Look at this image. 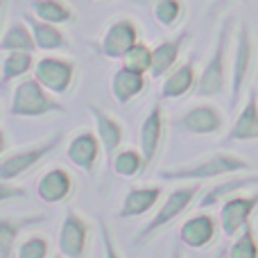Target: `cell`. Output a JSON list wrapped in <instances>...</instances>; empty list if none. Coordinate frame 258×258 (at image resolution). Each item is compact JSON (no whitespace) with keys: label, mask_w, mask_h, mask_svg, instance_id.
I'll list each match as a JSON object with an SVG mask.
<instances>
[{"label":"cell","mask_w":258,"mask_h":258,"mask_svg":"<svg viewBox=\"0 0 258 258\" xmlns=\"http://www.w3.org/2000/svg\"><path fill=\"white\" fill-rule=\"evenodd\" d=\"M0 50L3 52H34V50H39L30 23L16 21L7 25V30L3 32V39H0Z\"/></svg>","instance_id":"cb8c5ba5"},{"label":"cell","mask_w":258,"mask_h":258,"mask_svg":"<svg viewBox=\"0 0 258 258\" xmlns=\"http://www.w3.org/2000/svg\"><path fill=\"white\" fill-rule=\"evenodd\" d=\"M138 143H141V152L145 159V170L159 159L161 147L165 143V118L161 104H152L150 111L145 113L141 122V132H138Z\"/></svg>","instance_id":"30bf717a"},{"label":"cell","mask_w":258,"mask_h":258,"mask_svg":"<svg viewBox=\"0 0 258 258\" xmlns=\"http://www.w3.org/2000/svg\"><path fill=\"white\" fill-rule=\"evenodd\" d=\"M30 3L34 9V16L45 23H52V25H63L75 18L73 9L63 0H30Z\"/></svg>","instance_id":"4316f807"},{"label":"cell","mask_w":258,"mask_h":258,"mask_svg":"<svg viewBox=\"0 0 258 258\" xmlns=\"http://www.w3.org/2000/svg\"><path fill=\"white\" fill-rule=\"evenodd\" d=\"M41 220H43L41 213L16 215V218L5 215V218L0 220V258H12L14 254H16L21 231L25 227H30V224H39Z\"/></svg>","instance_id":"44dd1931"},{"label":"cell","mask_w":258,"mask_h":258,"mask_svg":"<svg viewBox=\"0 0 258 258\" xmlns=\"http://www.w3.org/2000/svg\"><path fill=\"white\" fill-rule=\"evenodd\" d=\"M145 91V73L120 66L111 77V95L118 104H127Z\"/></svg>","instance_id":"7402d4cb"},{"label":"cell","mask_w":258,"mask_h":258,"mask_svg":"<svg viewBox=\"0 0 258 258\" xmlns=\"http://www.w3.org/2000/svg\"><path fill=\"white\" fill-rule=\"evenodd\" d=\"M177 122H179V127L188 134L211 136V134H218L220 129L224 127V116L213 104H197V107L188 109Z\"/></svg>","instance_id":"4fadbf2b"},{"label":"cell","mask_w":258,"mask_h":258,"mask_svg":"<svg viewBox=\"0 0 258 258\" xmlns=\"http://www.w3.org/2000/svg\"><path fill=\"white\" fill-rule=\"evenodd\" d=\"M163 197V188L150 183V186H136L122 197V204L118 209V218L129 220V218H141V215L150 213L154 206L161 204Z\"/></svg>","instance_id":"2e32d148"},{"label":"cell","mask_w":258,"mask_h":258,"mask_svg":"<svg viewBox=\"0 0 258 258\" xmlns=\"http://www.w3.org/2000/svg\"><path fill=\"white\" fill-rule=\"evenodd\" d=\"M122 66L132 68V71H138V73H150V68H152V48L145 45L143 41H138V43L125 54Z\"/></svg>","instance_id":"1f68e13d"},{"label":"cell","mask_w":258,"mask_h":258,"mask_svg":"<svg viewBox=\"0 0 258 258\" xmlns=\"http://www.w3.org/2000/svg\"><path fill=\"white\" fill-rule=\"evenodd\" d=\"M100 233H102V254L104 258H120V251H118L116 242H113V236L109 231L107 224H100Z\"/></svg>","instance_id":"d6a6232c"},{"label":"cell","mask_w":258,"mask_h":258,"mask_svg":"<svg viewBox=\"0 0 258 258\" xmlns=\"http://www.w3.org/2000/svg\"><path fill=\"white\" fill-rule=\"evenodd\" d=\"M215 258H227V249H222V251H220V254L215 256Z\"/></svg>","instance_id":"8d00e7d4"},{"label":"cell","mask_w":258,"mask_h":258,"mask_svg":"<svg viewBox=\"0 0 258 258\" xmlns=\"http://www.w3.org/2000/svg\"><path fill=\"white\" fill-rule=\"evenodd\" d=\"M138 43V25L132 18H118L104 30L100 39V52L109 59H125V54Z\"/></svg>","instance_id":"8fae6325"},{"label":"cell","mask_w":258,"mask_h":258,"mask_svg":"<svg viewBox=\"0 0 258 258\" xmlns=\"http://www.w3.org/2000/svg\"><path fill=\"white\" fill-rule=\"evenodd\" d=\"M156 23L163 27H174L186 14L183 7V0H154V7H152Z\"/></svg>","instance_id":"f546056e"},{"label":"cell","mask_w":258,"mask_h":258,"mask_svg":"<svg viewBox=\"0 0 258 258\" xmlns=\"http://www.w3.org/2000/svg\"><path fill=\"white\" fill-rule=\"evenodd\" d=\"M227 258H258V240L251 224H247L227 249Z\"/></svg>","instance_id":"f1b7e54d"},{"label":"cell","mask_w":258,"mask_h":258,"mask_svg":"<svg viewBox=\"0 0 258 258\" xmlns=\"http://www.w3.org/2000/svg\"><path fill=\"white\" fill-rule=\"evenodd\" d=\"M258 186V174H236V177H222L218 183L209 186V190L200 197V209H213V206L227 202L229 197L238 195L245 188Z\"/></svg>","instance_id":"e0dca14e"},{"label":"cell","mask_w":258,"mask_h":258,"mask_svg":"<svg viewBox=\"0 0 258 258\" xmlns=\"http://www.w3.org/2000/svg\"><path fill=\"white\" fill-rule=\"evenodd\" d=\"M215 231H218L215 218L200 211V213L183 220L181 229H179V242L190 247V249H204L215 240Z\"/></svg>","instance_id":"5bb4252c"},{"label":"cell","mask_w":258,"mask_h":258,"mask_svg":"<svg viewBox=\"0 0 258 258\" xmlns=\"http://www.w3.org/2000/svg\"><path fill=\"white\" fill-rule=\"evenodd\" d=\"M73 192V177L61 165L48 168L36 181V195L43 204H61Z\"/></svg>","instance_id":"9a60e30c"},{"label":"cell","mask_w":258,"mask_h":258,"mask_svg":"<svg viewBox=\"0 0 258 258\" xmlns=\"http://www.w3.org/2000/svg\"><path fill=\"white\" fill-rule=\"evenodd\" d=\"M170 258H183V254H181V242H177V245L172 247V254H170Z\"/></svg>","instance_id":"e575fe53"},{"label":"cell","mask_w":258,"mask_h":258,"mask_svg":"<svg viewBox=\"0 0 258 258\" xmlns=\"http://www.w3.org/2000/svg\"><path fill=\"white\" fill-rule=\"evenodd\" d=\"M229 141H254L258 138V93L251 91L247 95L245 104H242L238 118L233 120L231 132H229Z\"/></svg>","instance_id":"603a6c76"},{"label":"cell","mask_w":258,"mask_h":258,"mask_svg":"<svg viewBox=\"0 0 258 258\" xmlns=\"http://www.w3.org/2000/svg\"><path fill=\"white\" fill-rule=\"evenodd\" d=\"M50 254V242L41 233H30L25 236L16 247L14 258H48Z\"/></svg>","instance_id":"4dcf8cb0"},{"label":"cell","mask_w":258,"mask_h":258,"mask_svg":"<svg viewBox=\"0 0 258 258\" xmlns=\"http://www.w3.org/2000/svg\"><path fill=\"white\" fill-rule=\"evenodd\" d=\"M233 30H236V18L229 14L220 23L211 57L206 61L204 71H202L200 80H197V86H195L197 98H213V95L224 93V89H227V80H229L227 61H229V48H231V41H233Z\"/></svg>","instance_id":"7a4b0ae2"},{"label":"cell","mask_w":258,"mask_h":258,"mask_svg":"<svg viewBox=\"0 0 258 258\" xmlns=\"http://www.w3.org/2000/svg\"><path fill=\"white\" fill-rule=\"evenodd\" d=\"M54 258H66V256H54Z\"/></svg>","instance_id":"74e56055"},{"label":"cell","mask_w":258,"mask_h":258,"mask_svg":"<svg viewBox=\"0 0 258 258\" xmlns=\"http://www.w3.org/2000/svg\"><path fill=\"white\" fill-rule=\"evenodd\" d=\"M111 168L118 177L122 179H134L141 172H145V159H143L141 150H118L116 154L111 156Z\"/></svg>","instance_id":"83f0119b"},{"label":"cell","mask_w":258,"mask_h":258,"mask_svg":"<svg viewBox=\"0 0 258 258\" xmlns=\"http://www.w3.org/2000/svg\"><path fill=\"white\" fill-rule=\"evenodd\" d=\"M61 138H63V132H57V134H50V136L41 138L36 143H30L25 147L3 152V156H0V181H14L18 177H25L50 152H54V147L61 143Z\"/></svg>","instance_id":"5b68a950"},{"label":"cell","mask_w":258,"mask_h":258,"mask_svg":"<svg viewBox=\"0 0 258 258\" xmlns=\"http://www.w3.org/2000/svg\"><path fill=\"white\" fill-rule=\"evenodd\" d=\"M12 195L14 197H23V195H25V190H23V188L12 190V181H0V202H3V204H7Z\"/></svg>","instance_id":"836d02e7"},{"label":"cell","mask_w":258,"mask_h":258,"mask_svg":"<svg viewBox=\"0 0 258 258\" xmlns=\"http://www.w3.org/2000/svg\"><path fill=\"white\" fill-rule=\"evenodd\" d=\"M258 209V192L254 195H233L227 202L220 204V227H222L224 236L236 238L247 224H251V213Z\"/></svg>","instance_id":"9c48e42d"},{"label":"cell","mask_w":258,"mask_h":258,"mask_svg":"<svg viewBox=\"0 0 258 258\" xmlns=\"http://www.w3.org/2000/svg\"><path fill=\"white\" fill-rule=\"evenodd\" d=\"M249 168V161L231 152H215L204 159L188 161V163L168 165L159 170V179L177 183H202L206 179H222L229 174H240Z\"/></svg>","instance_id":"6da1fadb"},{"label":"cell","mask_w":258,"mask_h":258,"mask_svg":"<svg viewBox=\"0 0 258 258\" xmlns=\"http://www.w3.org/2000/svg\"><path fill=\"white\" fill-rule=\"evenodd\" d=\"M54 111H63V107L36 77H27L16 84L9 102V113L14 118H43Z\"/></svg>","instance_id":"277c9868"},{"label":"cell","mask_w":258,"mask_h":258,"mask_svg":"<svg viewBox=\"0 0 258 258\" xmlns=\"http://www.w3.org/2000/svg\"><path fill=\"white\" fill-rule=\"evenodd\" d=\"M197 73H195V59H188V61L179 63L174 71H170L163 80L161 86V98L163 100H177L188 95L190 91H195L197 86Z\"/></svg>","instance_id":"d6986e66"},{"label":"cell","mask_w":258,"mask_h":258,"mask_svg":"<svg viewBox=\"0 0 258 258\" xmlns=\"http://www.w3.org/2000/svg\"><path fill=\"white\" fill-rule=\"evenodd\" d=\"M32 27V34H34L36 48L43 50V52H52V50H61L66 48V36L59 30V25H52V23H45L36 16H27L25 18Z\"/></svg>","instance_id":"484cf974"},{"label":"cell","mask_w":258,"mask_h":258,"mask_svg":"<svg viewBox=\"0 0 258 258\" xmlns=\"http://www.w3.org/2000/svg\"><path fill=\"white\" fill-rule=\"evenodd\" d=\"M57 245L61 256L66 258H84L89 247V222L77 211L68 209L63 213L61 227H59Z\"/></svg>","instance_id":"ba28073f"},{"label":"cell","mask_w":258,"mask_h":258,"mask_svg":"<svg viewBox=\"0 0 258 258\" xmlns=\"http://www.w3.org/2000/svg\"><path fill=\"white\" fill-rule=\"evenodd\" d=\"M34 52H3V66H0V84L7 89L12 82L25 77L34 71Z\"/></svg>","instance_id":"d4e9b609"},{"label":"cell","mask_w":258,"mask_h":258,"mask_svg":"<svg viewBox=\"0 0 258 258\" xmlns=\"http://www.w3.org/2000/svg\"><path fill=\"white\" fill-rule=\"evenodd\" d=\"M256 66V43L249 32L247 21H240L233 39V57H231V107L242 100L247 84L254 75Z\"/></svg>","instance_id":"8992f818"},{"label":"cell","mask_w":258,"mask_h":258,"mask_svg":"<svg viewBox=\"0 0 258 258\" xmlns=\"http://www.w3.org/2000/svg\"><path fill=\"white\" fill-rule=\"evenodd\" d=\"M100 152H104V150H102V143H100L98 134L91 132V129H80V132L71 138V143H68L66 159L71 161L75 168L84 170V172H91L100 159Z\"/></svg>","instance_id":"7c38bea8"},{"label":"cell","mask_w":258,"mask_h":258,"mask_svg":"<svg viewBox=\"0 0 258 258\" xmlns=\"http://www.w3.org/2000/svg\"><path fill=\"white\" fill-rule=\"evenodd\" d=\"M89 111L93 113V120H95V134H98L100 143H102V150L107 152V156H113L118 150H120V143H122V125L107 113L104 109H100L98 104H89Z\"/></svg>","instance_id":"ffe728a7"},{"label":"cell","mask_w":258,"mask_h":258,"mask_svg":"<svg viewBox=\"0 0 258 258\" xmlns=\"http://www.w3.org/2000/svg\"><path fill=\"white\" fill-rule=\"evenodd\" d=\"M34 77L52 95H63L68 89H71L73 80H75V63L66 57L45 54V57L36 59Z\"/></svg>","instance_id":"52a82bcc"},{"label":"cell","mask_w":258,"mask_h":258,"mask_svg":"<svg viewBox=\"0 0 258 258\" xmlns=\"http://www.w3.org/2000/svg\"><path fill=\"white\" fill-rule=\"evenodd\" d=\"M227 3H233V0H215V7H224ZM215 7H213V9H215Z\"/></svg>","instance_id":"d590c367"},{"label":"cell","mask_w":258,"mask_h":258,"mask_svg":"<svg viewBox=\"0 0 258 258\" xmlns=\"http://www.w3.org/2000/svg\"><path fill=\"white\" fill-rule=\"evenodd\" d=\"M98 3H102V0H98Z\"/></svg>","instance_id":"f35d334b"},{"label":"cell","mask_w":258,"mask_h":258,"mask_svg":"<svg viewBox=\"0 0 258 258\" xmlns=\"http://www.w3.org/2000/svg\"><path fill=\"white\" fill-rule=\"evenodd\" d=\"M200 190H202L200 183H186V186L172 188V190L163 197V202L159 204V209H156V213L152 215L150 222H145L141 227V231L136 233L134 242H136L138 247L145 245L154 233H159L161 229H165L170 222H174L181 213H186V211L190 209V204L195 202V197L200 195Z\"/></svg>","instance_id":"3957f363"},{"label":"cell","mask_w":258,"mask_h":258,"mask_svg":"<svg viewBox=\"0 0 258 258\" xmlns=\"http://www.w3.org/2000/svg\"><path fill=\"white\" fill-rule=\"evenodd\" d=\"M188 41V32H181V34L172 36V39H165L161 41L159 45L152 48V68H150V75L154 80L159 77H165L170 71L179 66V54H181L183 43Z\"/></svg>","instance_id":"ac0fdd59"}]
</instances>
